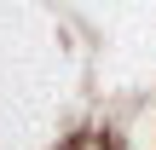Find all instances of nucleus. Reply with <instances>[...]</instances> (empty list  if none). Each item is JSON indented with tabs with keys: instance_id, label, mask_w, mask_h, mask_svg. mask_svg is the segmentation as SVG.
Here are the masks:
<instances>
[{
	"instance_id": "1",
	"label": "nucleus",
	"mask_w": 156,
	"mask_h": 150,
	"mask_svg": "<svg viewBox=\"0 0 156 150\" xmlns=\"http://www.w3.org/2000/svg\"><path fill=\"white\" fill-rule=\"evenodd\" d=\"M69 150H122V145H116V139H104V133H81Z\"/></svg>"
}]
</instances>
